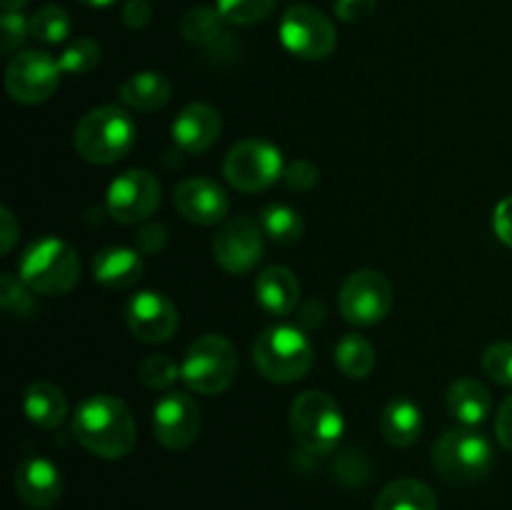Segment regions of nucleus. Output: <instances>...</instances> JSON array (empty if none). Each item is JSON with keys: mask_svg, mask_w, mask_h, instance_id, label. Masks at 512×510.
Instances as JSON below:
<instances>
[{"mask_svg": "<svg viewBox=\"0 0 512 510\" xmlns=\"http://www.w3.org/2000/svg\"><path fill=\"white\" fill-rule=\"evenodd\" d=\"M135 245H138L140 253L155 255L168 245V230L160 223H145L140 225L138 235H135Z\"/></svg>", "mask_w": 512, "mask_h": 510, "instance_id": "obj_37", "label": "nucleus"}, {"mask_svg": "<svg viewBox=\"0 0 512 510\" xmlns=\"http://www.w3.org/2000/svg\"><path fill=\"white\" fill-rule=\"evenodd\" d=\"M318 168H315L310 160H295L285 168L283 180L290 185L293 190H313L318 185Z\"/></svg>", "mask_w": 512, "mask_h": 510, "instance_id": "obj_36", "label": "nucleus"}, {"mask_svg": "<svg viewBox=\"0 0 512 510\" xmlns=\"http://www.w3.org/2000/svg\"><path fill=\"white\" fill-rule=\"evenodd\" d=\"M175 208L195 225H215L228 215V195L215 180L188 178L175 188Z\"/></svg>", "mask_w": 512, "mask_h": 510, "instance_id": "obj_16", "label": "nucleus"}, {"mask_svg": "<svg viewBox=\"0 0 512 510\" xmlns=\"http://www.w3.org/2000/svg\"><path fill=\"white\" fill-rule=\"evenodd\" d=\"M203 425L200 405L185 393H165L153 408V433L163 448L185 450L195 443Z\"/></svg>", "mask_w": 512, "mask_h": 510, "instance_id": "obj_14", "label": "nucleus"}, {"mask_svg": "<svg viewBox=\"0 0 512 510\" xmlns=\"http://www.w3.org/2000/svg\"><path fill=\"white\" fill-rule=\"evenodd\" d=\"M138 128L128 110L118 105H100L85 113L75 125L73 143L83 160L95 165L118 163L133 150Z\"/></svg>", "mask_w": 512, "mask_h": 510, "instance_id": "obj_2", "label": "nucleus"}, {"mask_svg": "<svg viewBox=\"0 0 512 510\" xmlns=\"http://www.w3.org/2000/svg\"><path fill=\"white\" fill-rule=\"evenodd\" d=\"M380 430L390 445L408 448L423 433V410L413 398L398 395L385 405L383 415H380Z\"/></svg>", "mask_w": 512, "mask_h": 510, "instance_id": "obj_22", "label": "nucleus"}, {"mask_svg": "<svg viewBox=\"0 0 512 510\" xmlns=\"http://www.w3.org/2000/svg\"><path fill=\"white\" fill-rule=\"evenodd\" d=\"M225 180L243 193H260L278 183L285 173L283 153L268 140L248 138L228 150L223 163Z\"/></svg>", "mask_w": 512, "mask_h": 510, "instance_id": "obj_8", "label": "nucleus"}, {"mask_svg": "<svg viewBox=\"0 0 512 510\" xmlns=\"http://www.w3.org/2000/svg\"><path fill=\"white\" fill-rule=\"evenodd\" d=\"M100 63V45L93 38H75L60 53L58 65L63 73L83 75L90 73Z\"/></svg>", "mask_w": 512, "mask_h": 510, "instance_id": "obj_30", "label": "nucleus"}, {"mask_svg": "<svg viewBox=\"0 0 512 510\" xmlns=\"http://www.w3.org/2000/svg\"><path fill=\"white\" fill-rule=\"evenodd\" d=\"M23 413L38 428L53 430L68 418V403H65L63 390L55 388L48 380H38L30 385L23 395Z\"/></svg>", "mask_w": 512, "mask_h": 510, "instance_id": "obj_25", "label": "nucleus"}, {"mask_svg": "<svg viewBox=\"0 0 512 510\" xmlns=\"http://www.w3.org/2000/svg\"><path fill=\"white\" fill-rule=\"evenodd\" d=\"M238 373V353L223 335H203L195 340L180 363V378L200 395H218L230 388Z\"/></svg>", "mask_w": 512, "mask_h": 510, "instance_id": "obj_6", "label": "nucleus"}, {"mask_svg": "<svg viewBox=\"0 0 512 510\" xmlns=\"http://www.w3.org/2000/svg\"><path fill=\"white\" fill-rule=\"evenodd\" d=\"M18 275L33 293L65 295L78 285V253L65 240L45 235L23 250L18 260Z\"/></svg>", "mask_w": 512, "mask_h": 510, "instance_id": "obj_3", "label": "nucleus"}, {"mask_svg": "<svg viewBox=\"0 0 512 510\" xmlns=\"http://www.w3.org/2000/svg\"><path fill=\"white\" fill-rule=\"evenodd\" d=\"M0 30H3V35H0L3 38V53L10 55L30 38V20H25L20 10H5Z\"/></svg>", "mask_w": 512, "mask_h": 510, "instance_id": "obj_35", "label": "nucleus"}, {"mask_svg": "<svg viewBox=\"0 0 512 510\" xmlns=\"http://www.w3.org/2000/svg\"><path fill=\"white\" fill-rule=\"evenodd\" d=\"M93 275L100 285L110 290H123L143 278V258L138 250L113 245L95 255Z\"/></svg>", "mask_w": 512, "mask_h": 510, "instance_id": "obj_21", "label": "nucleus"}, {"mask_svg": "<svg viewBox=\"0 0 512 510\" xmlns=\"http://www.w3.org/2000/svg\"><path fill=\"white\" fill-rule=\"evenodd\" d=\"M220 130H223V118L213 105L190 103L173 120V143L183 153L198 155L213 148Z\"/></svg>", "mask_w": 512, "mask_h": 510, "instance_id": "obj_18", "label": "nucleus"}, {"mask_svg": "<svg viewBox=\"0 0 512 510\" xmlns=\"http://www.w3.org/2000/svg\"><path fill=\"white\" fill-rule=\"evenodd\" d=\"M290 430L300 448L310 455H328L340 445L345 433L343 410L328 393L305 390L290 408Z\"/></svg>", "mask_w": 512, "mask_h": 510, "instance_id": "obj_5", "label": "nucleus"}, {"mask_svg": "<svg viewBox=\"0 0 512 510\" xmlns=\"http://www.w3.org/2000/svg\"><path fill=\"white\" fill-rule=\"evenodd\" d=\"M263 228L250 218H233L220 225L213 238L215 263L233 275L250 273L263 258Z\"/></svg>", "mask_w": 512, "mask_h": 510, "instance_id": "obj_13", "label": "nucleus"}, {"mask_svg": "<svg viewBox=\"0 0 512 510\" xmlns=\"http://www.w3.org/2000/svg\"><path fill=\"white\" fill-rule=\"evenodd\" d=\"M28 0H3V10H20Z\"/></svg>", "mask_w": 512, "mask_h": 510, "instance_id": "obj_45", "label": "nucleus"}, {"mask_svg": "<svg viewBox=\"0 0 512 510\" xmlns=\"http://www.w3.org/2000/svg\"><path fill=\"white\" fill-rule=\"evenodd\" d=\"M278 0H215V10L233 25H253L268 18Z\"/></svg>", "mask_w": 512, "mask_h": 510, "instance_id": "obj_31", "label": "nucleus"}, {"mask_svg": "<svg viewBox=\"0 0 512 510\" xmlns=\"http://www.w3.org/2000/svg\"><path fill=\"white\" fill-rule=\"evenodd\" d=\"M15 493L28 508L48 510L63 495V475L48 458H25L15 468Z\"/></svg>", "mask_w": 512, "mask_h": 510, "instance_id": "obj_17", "label": "nucleus"}, {"mask_svg": "<svg viewBox=\"0 0 512 510\" xmlns=\"http://www.w3.org/2000/svg\"><path fill=\"white\" fill-rule=\"evenodd\" d=\"M33 290L23 283L20 278H15L13 273H3L0 278V305L8 310L15 318H30L35 313V300Z\"/></svg>", "mask_w": 512, "mask_h": 510, "instance_id": "obj_32", "label": "nucleus"}, {"mask_svg": "<svg viewBox=\"0 0 512 510\" xmlns=\"http://www.w3.org/2000/svg\"><path fill=\"white\" fill-rule=\"evenodd\" d=\"M483 370L490 380L500 385H512V343L500 340L483 353Z\"/></svg>", "mask_w": 512, "mask_h": 510, "instance_id": "obj_34", "label": "nucleus"}, {"mask_svg": "<svg viewBox=\"0 0 512 510\" xmlns=\"http://www.w3.org/2000/svg\"><path fill=\"white\" fill-rule=\"evenodd\" d=\"M335 365L343 375L353 380H363L375 368V350L363 335L348 333L335 345Z\"/></svg>", "mask_w": 512, "mask_h": 510, "instance_id": "obj_27", "label": "nucleus"}, {"mask_svg": "<svg viewBox=\"0 0 512 510\" xmlns=\"http://www.w3.org/2000/svg\"><path fill=\"white\" fill-rule=\"evenodd\" d=\"M340 313L353 325H375L393 308V285L378 270H355L338 293Z\"/></svg>", "mask_w": 512, "mask_h": 510, "instance_id": "obj_10", "label": "nucleus"}, {"mask_svg": "<svg viewBox=\"0 0 512 510\" xmlns=\"http://www.w3.org/2000/svg\"><path fill=\"white\" fill-rule=\"evenodd\" d=\"M495 433H498L503 448H508L512 453V395L503 400L498 415H495Z\"/></svg>", "mask_w": 512, "mask_h": 510, "instance_id": "obj_41", "label": "nucleus"}, {"mask_svg": "<svg viewBox=\"0 0 512 510\" xmlns=\"http://www.w3.org/2000/svg\"><path fill=\"white\" fill-rule=\"evenodd\" d=\"M125 323L135 338L158 345L173 338L178 330V310L168 295L143 290L125 303Z\"/></svg>", "mask_w": 512, "mask_h": 510, "instance_id": "obj_15", "label": "nucleus"}, {"mask_svg": "<svg viewBox=\"0 0 512 510\" xmlns=\"http://www.w3.org/2000/svg\"><path fill=\"white\" fill-rule=\"evenodd\" d=\"M325 320V305L318 298H310L300 305V325L305 328H318Z\"/></svg>", "mask_w": 512, "mask_h": 510, "instance_id": "obj_43", "label": "nucleus"}, {"mask_svg": "<svg viewBox=\"0 0 512 510\" xmlns=\"http://www.w3.org/2000/svg\"><path fill=\"white\" fill-rule=\"evenodd\" d=\"M448 410L460 425H468V428H475V425L483 423L490 415V408H493V398H490V390L485 388L480 380L473 378H460L450 385L448 390Z\"/></svg>", "mask_w": 512, "mask_h": 510, "instance_id": "obj_23", "label": "nucleus"}, {"mask_svg": "<svg viewBox=\"0 0 512 510\" xmlns=\"http://www.w3.org/2000/svg\"><path fill=\"white\" fill-rule=\"evenodd\" d=\"M433 465L450 483H475L493 468V445L468 425L453 428L435 443Z\"/></svg>", "mask_w": 512, "mask_h": 510, "instance_id": "obj_7", "label": "nucleus"}, {"mask_svg": "<svg viewBox=\"0 0 512 510\" xmlns=\"http://www.w3.org/2000/svg\"><path fill=\"white\" fill-rule=\"evenodd\" d=\"M160 198L163 188L150 170H128L110 183L105 208L118 223L135 225L148 220L158 210Z\"/></svg>", "mask_w": 512, "mask_h": 510, "instance_id": "obj_12", "label": "nucleus"}, {"mask_svg": "<svg viewBox=\"0 0 512 510\" xmlns=\"http://www.w3.org/2000/svg\"><path fill=\"white\" fill-rule=\"evenodd\" d=\"M228 20L213 8H193L183 18V30L185 40L195 48L205 50L208 55H215V58H225V55L235 53V40L233 33L228 30Z\"/></svg>", "mask_w": 512, "mask_h": 510, "instance_id": "obj_19", "label": "nucleus"}, {"mask_svg": "<svg viewBox=\"0 0 512 510\" xmlns=\"http://www.w3.org/2000/svg\"><path fill=\"white\" fill-rule=\"evenodd\" d=\"M253 360L270 383H295L305 378L313 365V345L295 325H273L255 340Z\"/></svg>", "mask_w": 512, "mask_h": 510, "instance_id": "obj_4", "label": "nucleus"}, {"mask_svg": "<svg viewBox=\"0 0 512 510\" xmlns=\"http://www.w3.org/2000/svg\"><path fill=\"white\" fill-rule=\"evenodd\" d=\"M60 65L45 50H23L5 70V88L10 98L25 105L45 103L60 85Z\"/></svg>", "mask_w": 512, "mask_h": 510, "instance_id": "obj_11", "label": "nucleus"}, {"mask_svg": "<svg viewBox=\"0 0 512 510\" xmlns=\"http://www.w3.org/2000/svg\"><path fill=\"white\" fill-rule=\"evenodd\" d=\"M493 228H495V235H498L508 248H512V195H508L505 200H500L498 208H495Z\"/></svg>", "mask_w": 512, "mask_h": 510, "instance_id": "obj_40", "label": "nucleus"}, {"mask_svg": "<svg viewBox=\"0 0 512 510\" xmlns=\"http://www.w3.org/2000/svg\"><path fill=\"white\" fill-rule=\"evenodd\" d=\"M120 100L128 108L140 110V113H155L163 108L170 100V80L163 73L155 70H143V73H133L123 85H120Z\"/></svg>", "mask_w": 512, "mask_h": 510, "instance_id": "obj_24", "label": "nucleus"}, {"mask_svg": "<svg viewBox=\"0 0 512 510\" xmlns=\"http://www.w3.org/2000/svg\"><path fill=\"white\" fill-rule=\"evenodd\" d=\"M278 35L285 50L303 60L328 58L338 43L333 20L313 5H293L285 10Z\"/></svg>", "mask_w": 512, "mask_h": 510, "instance_id": "obj_9", "label": "nucleus"}, {"mask_svg": "<svg viewBox=\"0 0 512 510\" xmlns=\"http://www.w3.org/2000/svg\"><path fill=\"white\" fill-rule=\"evenodd\" d=\"M375 510H438V495L423 480L400 478L380 490Z\"/></svg>", "mask_w": 512, "mask_h": 510, "instance_id": "obj_26", "label": "nucleus"}, {"mask_svg": "<svg viewBox=\"0 0 512 510\" xmlns=\"http://www.w3.org/2000/svg\"><path fill=\"white\" fill-rule=\"evenodd\" d=\"M80 3H85L88 8H110V5L118 3V0H80Z\"/></svg>", "mask_w": 512, "mask_h": 510, "instance_id": "obj_44", "label": "nucleus"}, {"mask_svg": "<svg viewBox=\"0 0 512 510\" xmlns=\"http://www.w3.org/2000/svg\"><path fill=\"white\" fill-rule=\"evenodd\" d=\"M70 35V18L63 8L58 5H45V8L35 10L30 18V38L45 45L63 43Z\"/></svg>", "mask_w": 512, "mask_h": 510, "instance_id": "obj_29", "label": "nucleus"}, {"mask_svg": "<svg viewBox=\"0 0 512 510\" xmlns=\"http://www.w3.org/2000/svg\"><path fill=\"white\" fill-rule=\"evenodd\" d=\"M255 298L265 313L273 318H285L300 305V283L293 270L273 265L255 280Z\"/></svg>", "mask_w": 512, "mask_h": 510, "instance_id": "obj_20", "label": "nucleus"}, {"mask_svg": "<svg viewBox=\"0 0 512 510\" xmlns=\"http://www.w3.org/2000/svg\"><path fill=\"white\" fill-rule=\"evenodd\" d=\"M18 235H20L18 220H15V215L10 213L8 208H3L0 210V250H3V253H10L15 240H18Z\"/></svg>", "mask_w": 512, "mask_h": 510, "instance_id": "obj_42", "label": "nucleus"}, {"mask_svg": "<svg viewBox=\"0 0 512 510\" xmlns=\"http://www.w3.org/2000/svg\"><path fill=\"white\" fill-rule=\"evenodd\" d=\"M260 228L270 240L280 245H295L303 238L305 223L295 208L285 203H270L265 205L260 213Z\"/></svg>", "mask_w": 512, "mask_h": 510, "instance_id": "obj_28", "label": "nucleus"}, {"mask_svg": "<svg viewBox=\"0 0 512 510\" xmlns=\"http://www.w3.org/2000/svg\"><path fill=\"white\" fill-rule=\"evenodd\" d=\"M73 435L88 453L98 458H125L135 445L133 413L115 395H90L75 408Z\"/></svg>", "mask_w": 512, "mask_h": 510, "instance_id": "obj_1", "label": "nucleus"}, {"mask_svg": "<svg viewBox=\"0 0 512 510\" xmlns=\"http://www.w3.org/2000/svg\"><path fill=\"white\" fill-rule=\"evenodd\" d=\"M153 18V8H150L148 0H128L123 8V23L130 30H140L150 23Z\"/></svg>", "mask_w": 512, "mask_h": 510, "instance_id": "obj_39", "label": "nucleus"}, {"mask_svg": "<svg viewBox=\"0 0 512 510\" xmlns=\"http://www.w3.org/2000/svg\"><path fill=\"white\" fill-rule=\"evenodd\" d=\"M375 10V0H338L335 3V15L345 23H358V20L368 18Z\"/></svg>", "mask_w": 512, "mask_h": 510, "instance_id": "obj_38", "label": "nucleus"}, {"mask_svg": "<svg viewBox=\"0 0 512 510\" xmlns=\"http://www.w3.org/2000/svg\"><path fill=\"white\" fill-rule=\"evenodd\" d=\"M138 378L150 390H168L180 378V365L170 355H148L140 363Z\"/></svg>", "mask_w": 512, "mask_h": 510, "instance_id": "obj_33", "label": "nucleus"}]
</instances>
